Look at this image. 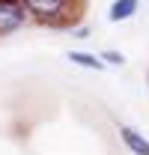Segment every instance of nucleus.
Segmentation results:
<instances>
[{
  "label": "nucleus",
  "instance_id": "1",
  "mask_svg": "<svg viewBox=\"0 0 149 155\" xmlns=\"http://www.w3.org/2000/svg\"><path fill=\"white\" fill-rule=\"evenodd\" d=\"M21 3H24V9L30 15H36L42 21H54L66 6V0H21Z\"/></svg>",
  "mask_w": 149,
  "mask_h": 155
},
{
  "label": "nucleus",
  "instance_id": "3",
  "mask_svg": "<svg viewBox=\"0 0 149 155\" xmlns=\"http://www.w3.org/2000/svg\"><path fill=\"white\" fill-rule=\"evenodd\" d=\"M137 9H140V0H113L108 6V21L111 24H122V21L134 18Z\"/></svg>",
  "mask_w": 149,
  "mask_h": 155
},
{
  "label": "nucleus",
  "instance_id": "2",
  "mask_svg": "<svg viewBox=\"0 0 149 155\" xmlns=\"http://www.w3.org/2000/svg\"><path fill=\"white\" fill-rule=\"evenodd\" d=\"M119 140L131 155H149V137L131 125H119Z\"/></svg>",
  "mask_w": 149,
  "mask_h": 155
},
{
  "label": "nucleus",
  "instance_id": "5",
  "mask_svg": "<svg viewBox=\"0 0 149 155\" xmlns=\"http://www.w3.org/2000/svg\"><path fill=\"white\" fill-rule=\"evenodd\" d=\"M98 57L104 60V66H125V54H122V51H113V48L101 51Z\"/></svg>",
  "mask_w": 149,
  "mask_h": 155
},
{
  "label": "nucleus",
  "instance_id": "4",
  "mask_svg": "<svg viewBox=\"0 0 149 155\" xmlns=\"http://www.w3.org/2000/svg\"><path fill=\"white\" fill-rule=\"evenodd\" d=\"M66 60L74 63V66H81V69H90V72H101L104 69V60L98 54H90V51H69Z\"/></svg>",
  "mask_w": 149,
  "mask_h": 155
}]
</instances>
